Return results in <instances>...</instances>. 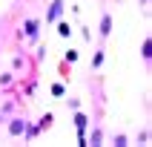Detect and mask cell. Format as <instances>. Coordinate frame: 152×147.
<instances>
[{
  "instance_id": "7a4b0ae2",
  "label": "cell",
  "mask_w": 152,
  "mask_h": 147,
  "mask_svg": "<svg viewBox=\"0 0 152 147\" xmlns=\"http://www.w3.org/2000/svg\"><path fill=\"white\" fill-rule=\"evenodd\" d=\"M112 29H115V17H112L109 9L103 6V9H101V17H98V43H101V46H106Z\"/></svg>"
},
{
  "instance_id": "44dd1931",
  "label": "cell",
  "mask_w": 152,
  "mask_h": 147,
  "mask_svg": "<svg viewBox=\"0 0 152 147\" xmlns=\"http://www.w3.org/2000/svg\"><path fill=\"white\" fill-rule=\"evenodd\" d=\"M43 58H46V46H37V55H34V61H37V64H40Z\"/></svg>"
},
{
  "instance_id": "9c48e42d",
  "label": "cell",
  "mask_w": 152,
  "mask_h": 147,
  "mask_svg": "<svg viewBox=\"0 0 152 147\" xmlns=\"http://www.w3.org/2000/svg\"><path fill=\"white\" fill-rule=\"evenodd\" d=\"M34 124H37V130H40V133H46V130H52V124H55V112H43L40 118L34 121Z\"/></svg>"
},
{
  "instance_id": "d6986e66",
  "label": "cell",
  "mask_w": 152,
  "mask_h": 147,
  "mask_svg": "<svg viewBox=\"0 0 152 147\" xmlns=\"http://www.w3.org/2000/svg\"><path fill=\"white\" fill-rule=\"evenodd\" d=\"M138 144H149V130H141V133H138Z\"/></svg>"
},
{
  "instance_id": "603a6c76",
  "label": "cell",
  "mask_w": 152,
  "mask_h": 147,
  "mask_svg": "<svg viewBox=\"0 0 152 147\" xmlns=\"http://www.w3.org/2000/svg\"><path fill=\"white\" fill-rule=\"evenodd\" d=\"M0 52H3V41H0Z\"/></svg>"
},
{
  "instance_id": "6da1fadb",
  "label": "cell",
  "mask_w": 152,
  "mask_h": 147,
  "mask_svg": "<svg viewBox=\"0 0 152 147\" xmlns=\"http://www.w3.org/2000/svg\"><path fill=\"white\" fill-rule=\"evenodd\" d=\"M40 29H43V17H37V15L23 17V26H20V38L26 41V46H37V41H40Z\"/></svg>"
},
{
  "instance_id": "2e32d148",
  "label": "cell",
  "mask_w": 152,
  "mask_h": 147,
  "mask_svg": "<svg viewBox=\"0 0 152 147\" xmlns=\"http://www.w3.org/2000/svg\"><path fill=\"white\" fill-rule=\"evenodd\" d=\"M49 92L55 95V98H63V95H66V84H63V81H55V84L49 86Z\"/></svg>"
},
{
  "instance_id": "ac0fdd59",
  "label": "cell",
  "mask_w": 152,
  "mask_h": 147,
  "mask_svg": "<svg viewBox=\"0 0 152 147\" xmlns=\"http://www.w3.org/2000/svg\"><path fill=\"white\" fill-rule=\"evenodd\" d=\"M63 61H66V64H75L77 61V49H66L63 52Z\"/></svg>"
},
{
  "instance_id": "8992f818",
  "label": "cell",
  "mask_w": 152,
  "mask_h": 147,
  "mask_svg": "<svg viewBox=\"0 0 152 147\" xmlns=\"http://www.w3.org/2000/svg\"><path fill=\"white\" fill-rule=\"evenodd\" d=\"M89 121H92V118H89L80 107H77V110H72V124H75L77 133H86V130H89Z\"/></svg>"
},
{
  "instance_id": "5b68a950",
  "label": "cell",
  "mask_w": 152,
  "mask_h": 147,
  "mask_svg": "<svg viewBox=\"0 0 152 147\" xmlns=\"http://www.w3.org/2000/svg\"><path fill=\"white\" fill-rule=\"evenodd\" d=\"M106 141V130H103V121H89V130H86V144L101 147Z\"/></svg>"
},
{
  "instance_id": "ffe728a7",
  "label": "cell",
  "mask_w": 152,
  "mask_h": 147,
  "mask_svg": "<svg viewBox=\"0 0 152 147\" xmlns=\"http://www.w3.org/2000/svg\"><path fill=\"white\" fill-rule=\"evenodd\" d=\"M66 107L69 110H77V107H80V98H66Z\"/></svg>"
},
{
  "instance_id": "9a60e30c",
  "label": "cell",
  "mask_w": 152,
  "mask_h": 147,
  "mask_svg": "<svg viewBox=\"0 0 152 147\" xmlns=\"http://www.w3.org/2000/svg\"><path fill=\"white\" fill-rule=\"evenodd\" d=\"M26 61H29V55H15V58H12V72H20V69H26Z\"/></svg>"
},
{
  "instance_id": "7402d4cb",
  "label": "cell",
  "mask_w": 152,
  "mask_h": 147,
  "mask_svg": "<svg viewBox=\"0 0 152 147\" xmlns=\"http://www.w3.org/2000/svg\"><path fill=\"white\" fill-rule=\"evenodd\" d=\"M138 6H144V9H146V6H149V0H138Z\"/></svg>"
},
{
  "instance_id": "277c9868",
  "label": "cell",
  "mask_w": 152,
  "mask_h": 147,
  "mask_svg": "<svg viewBox=\"0 0 152 147\" xmlns=\"http://www.w3.org/2000/svg\"><path fill=\"white\" fill-rule=\"evenodd\" d=\"M63 15H66V3H63V0H49L46 15H43V23H46V26H55Z\"/></svg>"
},
{
  "instance_id": "30bf717a",
  "label": "cell",
  "mask_w": 152,
  "mask_h": 147,
  "mask_svg": "<svg viewBox=\"0 0 152 147\" xmlns=\"http://www.w3.org/2000/svg\"><path fill=\"white\" fill-rule=\"evenodd\" d=\"M141 58H144V64L149 66V61H152V38H149V35L141 41Z\"/></svg>"
},
{
  "instance_id": "e0dca14e",
  "label": "cell",
  "mask_w": 152,
  "mask_h": 147,
  "mask_svg": "<svg viewBox=\"0 0 152 147\" xmlns=\"http://www.w3.org/2000/svg\"><path fill=\"white\" fill-rule=\"evenodd\" d=\"M58 72H60V78H69V75H72V64L60 61V64H58Z\"/></svg>"
},
{
  "instance_id": "8fae6325",
  "label": "cell",
  "mask_w": 152,
  "mask_h": 147,
  "mask_svg": "<svg viewBox=\"0 0 152 147\" xmlns=\"http://www.w3.org/2000/svg\"><path fill=\"white\" fill-rule=\"evenodd\" d=\"M109 141H112V147H129V136L124 133V130L112 133V136H109Z\"/></svg>"
},
{
  "instance_id": "7c38bea8",
  "label": "cell",
  "mask_w": 152,
  "mask_h": 147,
  "mask_svg": "<svg viewBox=\"0 0 152 147\" xmlns=\"http://www.w3.org/2000/svg\"><path fill=\"white\" fill-rule=\"evenodd\" d=\"M17 72H12V69H6V72H0V89H12V84H15Z\"/></svg>"
},
{
  "instance_id": "ba28073f",
  "label": "cell",
  "mask_w": 152,
  "mask_h": 147,
  "mask_svg": "<svg viewBox=\"0 0 152 147\" xmlns=\"http://www.w3.org/2000/svg\"><path fill=\"white\" fill-rule=\"evenodd\" d=\"M40 136H43V133L37 130V124H34V121H26V130H23V136H20V138H23V141H37Z\"/></svg>"
},
{
  "instance_id": "3957f363",
  "label": "cell",
  "mask_w": 152,
  "mask_h": 147,
  "mask_svg": "<svg viewBox=\"0 0 152 147\" xmlns=\"http://www.w3.org/2000/svg\"><path fill=\"white\" fill-rule=\"evenodd\" d=\"M26 121H29L26 112H12V115L6 118V136L9 138H20L23 130H26Z\"/></svg>"
},
{
  "instance_id": "52a82bcc",
  "label": "cell",
  "mask_w": 152,
  "mask_h": 147,
  "mask_svg": "<svg viewBox=\"0 0 152 147\" xmlns=\"http://www.w3.org/2000/svg\"><path fill=\"white\" fill-rule=\"evenodd\" d=\"M103 61H106V46L98 43V49H95V55H92V64H89V72H98V69L103 66Z\"/></svg>"
},
{
  "instance_id": "5bb4252c",
  "label": "cell",
  "mask_w": 152,
  "mask_h": 147,
  "mask_svg": "<svg viewBox=\"0 0 152 147\" xmlns=\"http://www.w3.org/2000/svg\"><path fill=\"white\" fill-rule=\"evenodd\" d=\"M55 26H58V35L63 38V41H66V38H72V32H75V29H72V26H69L66 20H63V17H60V20H58Z\"/></svg>"
},
{
  "instance_id": "4fadbf2b",
  "label": "cell",
  "mask_w": 152,
  "mask_h": 147,
  "mask_svg": "<svg viewBox=\"0 0 152 147\" xmlns=\"http://www.w3.org/2000/svg\"><path fill=\"white\" fill-rule=\"evenodd\" d=\"M34 86H37L34 75H29L26 81H20V89H23V95H26V98H32V95H34Z\"/></svg>"
}]
</instances>
